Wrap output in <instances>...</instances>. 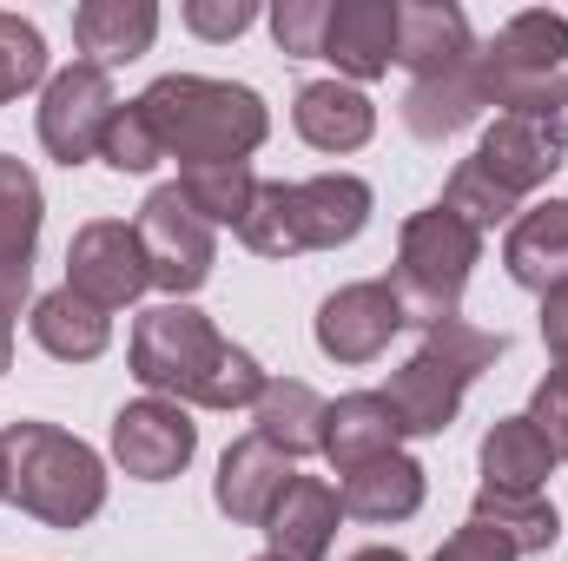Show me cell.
I'll return each mask as SVG.
<instances>
[{
    "label": "cell",
    "instance_id": "17",
    "mask_svg": "<svg viewBox=\"0 0 568 561\" xmlns=\"http://www.w3.org/2000/svg\"><path fill=\"white\" fill-rule=\"evenodd\" d=\"M397 442H404V422L384 404V390H351L324 410V456L337 476H351L377 456H397Z\"/></svg>",
    "mask_w": 568,
    "mask_h": 561
},
{
    "label": "cell",
    "instance_id": "1",
    "mask_svg": "<svg viewBox=\"0 0 568 561\" xmlns=\"http://www.w3.org/2000/svg\"><path fill=\"white\" fill-rule=\"evenodd\" d=\"M133 377L165 404H199V410H252L265 397V370L252 350L225 344L205 310L192 304H152L133 324Z\"/></svg>",
    "mask_w": 568,
    "mask_h": 561
},
{
    "label": "cell",
    "instance_id": "23",
    "mask_svg": "<svg viewBox=\"0 0 568 561\" xmlns=\"http://www.w3.org/2000/svg\"><path fill=\"white\" fill-rule=\"evenodd\" d=\"M463 390H469V384H463L449 364H436L429 350H417L404 370H390L384 404L397 410L404 436H443V429L456 422V410H463Z\"/></svg>",
    "mask_w": 568,
    "mask_h": 561
},
{
    "label": "cell",
    "instance_id": "25",
    "mask_svg": "<svg viewBox=\"0 0 568 561\" xmlns=\"http://www.w3.org/2000/svg\"><path fill=\"white\" fill-rule=\"evenodd\" d=\"M476 462H483V489H542L549 476H556V442L536 429L529 417H503L489 436H483V449H476Z\"/></svg>",
    "mask_w": 568,
    "mask_h": 561
},
{
    "label": "cell",
    "instance_id": "18",
    "mask_svg": "<svg viewBox=\"0 0 568 561\" xmlns=\"http://www.w3.org/2000/svg\"><path fill=\"white\" fill-rule=\"evenodd\" d=\"M337 516H344V502H337L331 482L291 476V489L278 496V509L265 522V542H272L278 561H324L331 555V536H337Z\"/></svg>",
    "mask_w": 568,
    "mask_h": 561
},
{
    "label": "cell",
    "instance_id": "26",
    "mask_svg": "<svg viewBox=\"0 0 568 561\" xmlns=\"http://www.w3.org/2000/svg\"><path fill=\"white\" fill-rule=\"evenodd\" d=\"M324 410H331V404H324L311 384L272 377L265 397L252 404V422H258L252 436H265V442H272L278 456H291V462H297V456H324Z\"/></svg>",
    "mask_w": 568,
    "mask_h": 561
},
{
    "label": "cell",
    "instance_id": "27",
    "mask_svg": "<svg viewBox=\"0 0 568 561\" xmlns=\"http://www.w3.org/2000/svg\"><path fill=\"white\" fill-rule=\"evenodd\" d=\"M483 106H489V93H483V80H476V60H469V67H456V73L410 80V93H404V126H410L417 140H449V133L476 126Z\"/></svg>",
    "mask_w": 568,
    "mask_h": 561
},
{
    "label": "cell",
    "instance_id": "20",
    "mask_svg": "<svg viewBox=\"0 0 568 561\" xmlns=\"http://www.w3.org/2000/svg\"><path fill=\"white\" fill-rule=\"evenodd\" d=\"M152 33H159V7L152 0H87V7H73V47L100 73L152 53Z\"/></svg>",
    "mask_w": 568,
    "mask_h": 561
},
{
    "label": "cell",
    "instance_id": "38",
    "mask_svg": "<svg viewBox=\"0 0 568 561\" xmlns=\"http://www.w3.org/2000/svg\"><path fill=\"white\" fill-rule=\"evenodd\" d=\"M542 344L556 350V364L568 357V284L542 290Z\"/></svg>",
    "mask_w": 568,
    "mask_h": 561
},
{
    "label": "cell",
    "instance_id": "14",
    "mask_svg": "<svg viewBox=\"0 0 568 561\" xmlns=\"http://www.w3.org/2000/svg\"><path fill=\"white\" fill-rule=\"evenodd\" d=\"M317 60L351 80H384L397 60V0H331Z\"/></svg>",
    "mask_w": 568,
    "mask_h": 561
},
{
    "label": "cell",
    "instance_id": "32",
    "mask_svg": "<svg viewBox=\"0 0 568 561\" xmlns=\"http://www.w3.org/2000/svg\"><path fill=\"white\" fill-rule=\"evenodd\" d=\"M47 80V40L33 20L0 13V100H20Z\"/></svg>",
    "mask_w": 568,
    "mask_h": 561
},
{
    "label": "cell",
    "instance_id": "29",
    "mask_svg": "<svg viewBox=\"0 0 568 561\" xmlns=\"http://www.w3.org/2000/svg\"><path fill=\"white\" fill-rule=\"evenodd\" d=\"M252 192H258V178H252V165H192V172H179V198L205 218V225H245V212H252Z\"/></svg>",
    "mask_w": 568,
    "mask_h": 561
},
{
    "label": "cell",
    "instance_id": "11",
    "mask_svg": "<svg viewBox=\"0 0 568 561\" xmlns=\"http://www.w3.org/2000/svg\"><path fill=\"white\" fill-rule=\"evenodd\" d=\"M562 159H568V113H503L476 145V165L509 198H529Z\"/></svg>",
    "mask_w": 568,
    "mask_h": 561
},
{
    "label": "cell",
    "instance_id": "31",
    "mask_svg": "<svg viewBox=\"0 0 568 561\" xmlns=\"http://www.w3.org/2000/svg\"><path fill=\"white\" fill-rule=\"evenodd\" d=\"M443 205H449L463 225H476V232H496V225H503V218H509L523 198H509V192H503V185H496V178H489L476 159H463V165L449 172V192H443Z\"/></svg>",
    "mask_w": 568,
    "mask_h": 561
},
{
    "label": "cell",
    "instance_id": "7",
    "mask_svg": "<svg viewBox=\"0 0 568 561\" xmlns=\"http://www.w3.org/2000/svg\"><path fill=\"white\" fill-rule=\"evenodd\" d=\"M133 232H140L145 272H152L159 290H172V304H185L199 284L212 278V265H219L212 225L179 198V185H159V192L145 198L140 218H133Z\"/></svg>",
    "mask_w": 568,
    "mask_h": 561
},
{
    "label": "cell",
    "instance_id": "2",
    "mask_svg": "<svg viewBox=\"0 0 568 561\" xmlns=\"http://www.w3.org/2000/svg\"><path fill=\"white\" fill-rule=\"evenodd\" d=\"M145 120L165 145V159H179V172L192 165H245L265 133H272V113L252 86H232V80H205V73H165L140 93Z\"/></svg>",
    "mask_w": 568,
    "mask_h": 561
},
{
    "label": "cell",
    "instance_id": "10",
    "mask_svg": "<svg viewBox=\"0 0 568 561\" xmlns=\"http://www.w3.org/2000/svg\"><path fill=\"white\" fill-rule=\"evenodd\" d=\"M397 330H404V304L384 278L344 284L317 304V350L331 364H377Z\"/></svg>",
    "mask_w": 568,
    "mask_h": 561
},
{
    "label": "cell",
    "instance_id": "12",
    "mask_svg": "<svg viewBox=\"0 0 568 561\" xmlns=\"http://www.w3.org/2000/svg\"><path fill=\"white\" fill-rule=\"evenodd\" d=\"M199 449V422L185 417V404L140 397L113 417V456L133 482H172Z\"/></svg>",
    "mask_w": 568,
    "mask_h": 561
},
{
    "label": "cell",
    "instance_id": "33",
    "mask_svg": "<svg viewBox=\"0 0 568 561\" xmlns=\"http://www.w3.org/2000/svg\"><path fill=\"white\" fill-rule=\"evenodd\" d=\"M100 159L113 165V172H152L159 159H165V145L152 133V120H145V106H120L113 113V126H106V140H100Z\"/></svg>",
    "mask_w": 568,
    "mask_h": 561
},
{
    "label": "cell",
    "instance_id": "19",
    "mask_svg": "<svg viewBox=\"0 0 568 561\" xmlns=\"http://www.w3.org/2000/svg\"><path fill=\"white\" fill-rule=\"evenodd\" d=\"M291 126H297V140L317 145V152H357L377 133V106L351 80H311V86H297Z\"/></svg>",
    "mask_w": 568,
    "mask_h": 561
},
{
    "label": "cell",
    "instance_id": "21",
    "mask_svg": "<svg viewBox=\"0 0 568 561\" xmlns=\"http://www.w3.org/2000/svg\"><path fill=\"white\" fill-rule=\"evenodd\" d=\"M337 502H344V516H357V522H410L417 509H424V462L417 456H377V462H364V469H351L344 482H337Z\"/></svg>",
    "mask_w": 568,
    "mask_h": 561
},
{
    "label": "cell",
    "instance_id": "28",
    "mask_svg": "<svg viewBox=\"0 0 568 561\" xmlns=\"http://www.w3.org/2000/svg\"><path fill=\"white\" fill-rule=\"evenodd\" d=\"M469 522H483V529H496L516 555H542V549H556V536H562V516H556V502L536 489H476V502H469Z\"/></svg>",
    "mask_w": 568,
    "mask_h": 561
},
{
    "label": "cell",
    "instance_id": "37",
    "mask_svg": "<svg viewBox=\"0 0 568 561\" xmlns=\"http://www.w3.org/2000/svg\"><path fill=\"white\" fill-rule=\"evenodd\" d=\"M429 561H523V555H516V549H509L496 529H483V522H463V529H456V536H449V542H443Z\"/></svg>",
    "mask_w": 568,
    "mask_h": 561
},
{
    "label": "cell",
    "instance_id": "39",
    "mask_svg": "<svg viewBox=\"0 0 568 561\" xmlns=\"http://www.w3.org/2000/svg\"><path fill=\"white\" fill-rule=\"evenodd\" d=\"M13 364V310H0V370Z\"/></svg>",
    "mask_w": 568,
    "mask_h": 561
},
{
    "label": "cell",
    "instance_id": "5",
    "mask_svg": "<svg viewBox=\"0 0 568 561\" xmlns=\"http://www.w3.org/2000/svg\"><path fill=\"white\" fill-rule=\"evenodd\" d=\"M483 265V232L463 225L449 205H424L404 218V238H397V272H390V290L404 304V324H443L456 317L463 290H469V272Z\"/></svg>",
    "mask_w": 568,
    "mask_h": 561
},
{
    "label": "cell",
    "instance_id": "8",
    "mask_svg": "<svg viewBox=\"0 0 568 561\" xmlns=\"http://www.w3.org/2000/svg\"><path fill=\"white\" fill-rule=\"evenodd\" d=\"M113 113H120L113 80H106L100 67L73 60V67L53 73L47 93H40V145H47L60 165H87V159H100V140H106Z\"/></svg>",
    "mask_w": 568,
    "mask_h": 561
},
{
    "label": "cell",
    "instance_id": "34",
    "mask_svg": "<svg viewBox=\"0 0 568 561\" xmlns=\"http://www.w3.org/2000/svg\"><path fill=\"white\" fill-rule=\"evenodd\" d=\"M324 13H331V0H284V7H272V40H278L284 60H317Z\"/></svg>",
    "mask_w": 568,
    "mask_h": 561
},
{
    "label": "cell",
    "instance_id": "40",
    "mask_svg": "<svg viewBox=\"0 0 568 561\" xmlns=\"http://www.w3.org/2000/svg\"><path fill=\"white\" fill-rule=\"evenodd\" d=\"M13 496V462H7V442H0V502Z\"/></svg>",
    "mask_w": 568,
    "mask_h": 561
},
{
    "label": "cell",
    "instance_id": "13",
    "mask_svg": "<svg viewBox=\"0 0 568 561\" xmlns=\"http://www.w3.org/2000/svg\"><path fill=\"white\" fill-rule=\"evenodd\" d=\"M40 218H47L40 178H33L13 152H0V310H20V297H27V284H33Z\"/></svg>",
    "mask_w": 568,
    "mask_h": 561
},
{
    "label": "cell",
    "instance_id": "15",
    "mask_svg": "<svg viewBox=\"0 0 568 561\" xmlns=\"http://www.w3.org/2000/svg\"><path fill=\"white\" fill-rule=\"evenodd\" d=\"M291 456H278L265 436H239L225 456H219V482H212V502L239 522V529H265L278 496L291 489Z\"/></svg>",
    "mask_w": 568,
    "mask_h": 561
},
{
    "label": "cell",
    "instance_id": "35",
    "mask_svg": "<svg viewBox=\"0 0 568 561\" xmlns=\"http://www.w3.org/2000/svg\"><path fill=\"white\" fill-rule=\"evenodd\" d=\"M529 422L556 442V456L568 462V357L542 377V384H536V397H529Z\"/></svg>",
    "mask_w": 568,
    "mask_h": 561
},
{
    "label": "cell",
    "instance_id": "6",
    "mask_svg": "<svg viewBox=\"0 0 568 561\" xmlns=\"http://www.w3.org/2000/svg\"><path fill=\"white\" fill-rule=\"evenodd\" d=\"M568 13L529 7L489 47H476V80L503 113H568Z\"/></svg>",
    "mask_w": 568,
    "mask_h": 561
},
{
    "label": "cell",
    "instance_id": "22",
    "mask_svg": "<svg viewBox=\"0 0 568 561\" xmlns=\"http://www.w3.org/2000/svg\"><path fill=\"white\" fill-rule=\"evenodd\" d=\"M503 265H509V278L523 284V290H556V284H568V198L529 205L509 225Z\"/></svg>",
    "mask_w": 568,
    "mask_h": 561
},
{
    "label": "cell",
    "instance_id": "36",
    "mask_svg": "<svg viewBox=\"0 0 568 561\" xmlns=\"http://www.w3.org/2000/svg\"><path fill=\"white\" fill-rule=\"evenodd\" d=\"M252 20H258L252 0H185V27L199 40H239Z\"/></svg>",
    "mask_w": 568,
    "mask_h": 561
},
{
    "label": "cell",
    "instance_id": "30",
    "mask_svg": "<svg viewBox=\"0 0 568 561\" xmlns=\"http://www.w3.org/2000/svg\"><path fill=\"white\" fill-rule=\"evenodd\" d=\"M417 350H429L436 364H449L463 384H476V377L509 350V337H503V330H476V324H463V317H443V324H429L424 330Z\"/></svg>",
    "mask_w": 568,
    "mask_h": 561
},
{
    "label": "cell",
    "instance_id": "24",
    "mask_svg": "<svg viewBox=\"0 0 568 561\" xmlns=\"http://www.w3.org/2000/svg\"><path fill=\"white\" fill-rule=\"evenodd\" d=\"M33 344L47 350V357H60V364H93L106 344H113V317L100 310V304H87L80 290H47L40 304H33Z\"/></svg>",
    "mask_w": 568,
    "mask_h": 561
},
{
    "label": "cell",
    "instance_id": "4",
    "mask_svg": "<svg viewBox=\"0 0 568 561\" xmlns=\"http://www.w3.org/2000/svg\"><path fill=\"white\" fill-rule=\"evenodd\" d=\"M0 442H7V462H13V502L33 522L80 529L106 509V462L80 436H67L53 422H13Z\"/></svg>",
    "mask_w": 568,
    "mask_h": 561
},
{
    "label": "cell",
    "instance_id": "41",
    "mask_svg": "<svg viewBox=\"0 0 568 561\" xmlns=\"http://www.w3.org/2000/svg\"><path fill=\"white\" fill-rule=\"evenodd\" d=\"M351 561H404V555H397V549H357Z\"/></svg>",
    "mask_w": 568,
    "mask_h": 561
},
{
    "label": "cell",
    "instance_id": "3",
    "mask_svg": "<svg viewBox=\"0 0 568 561\" xmlns=\"http://www.w3.org/2000/svg\"><path fill=\"white\" fill-rule=\"evenodd\" d=\"M364 225H371V185L351 178V172H317L304 185L258 178L239 238L258 258H297V252H337Z\"/></svg>",
    "mask_w": 568,
    "mask_h": 561
},
{
    "label": "cell",
    "instance_id": "9",
    "mask_svg": "<svg viewBox=\"0 0 568 561\" xmlns=\"http://www.w3.org/2000/svg\"><path fill=\"white\" fill-rule=\"evenodd\" d=\"M145 284H152V272H145L140 232L126 218H93V225L73 232V245H67V290H80L100 310H120V304L140 297Z\"/></svg>",
    "mask_w": 568,
    "mask_h": 561
},
{
    "label": "cell",
    "instance_id": "16",
    "mask_svg": "<svg viewBox=\"0 0 568 561\" xmlns=\"http://www.w3.org/2000/svg\"><path fill=\"white\" fill-rule=\"evenodd\" d=\"M476 60L469 20L456 0H397V67H410V80H436Z\"/></svg>",
    "mask_w": 568,
    "mask_h": 561
},
{
    "label": "cell",
    "instance_id": "42",
    "mask_svg": "<svg viewBox=\"0 0 568 561\" xmlns=\"http://www.w3.org/2000/svg\"><path fill=\"white\" fill-rule=\"evenodd\" d=\"M252 561H278V555H252Z\"/></svg>",
    "mask_w": 568,
    "mask_h": 561
}]
</instances>
